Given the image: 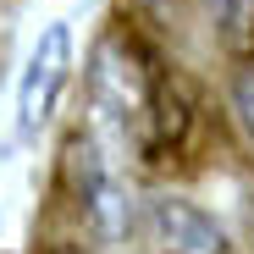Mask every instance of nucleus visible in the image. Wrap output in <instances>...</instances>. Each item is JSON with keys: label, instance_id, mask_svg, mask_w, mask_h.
<instances>
[{"label": "nucleus", "instance_id": "obj_1", "mask_svg": "<svg viewBox=\"0 0 254 254\" xmlns=\"http://www.w3.org/2000/svg\"><path fill=\"white\" fill-rule=\"evenodd\" d=\"M94 94H100V111L122 127V138H133V149L144 160H166L172 149H183L188 122H193L188 94L133 39H105L100 45V56H94Z\"/></svg>", "mask_w": 254, "mask_h": 254}, {"label": "nucleus", "instance_id": "obj_2", "mask_svg": "<svg viewBox=\"0 0 254 254\" xmlns=\"http://www.w3.org/2000/svg\"><path fill=\"white\" fill-rule=\"evenodd\" d=\"M66 72H72V28L50 22L45 33H39L28 66H22V83H17V138H33L39 127L56 116V100L66 89Z\"/></svg>", "mask_w": 254, "mask_h": 254}, {"label": "nucleus", "instance_id": "obj_3", "mask_svg": "<svg viewBox=\"0 0 254 254\" xmlns=\"http://www.w3.org/2000/svg\"><path fill=\"white\" fill-rule=\"evenodd\" d=\"M138 221L160 254H227V227L188 193H149Z\"/></svg>", "mask_w": 254, "mask_h": 254}, {"label": "nucleus", "instance_id": "obj_4", "mask_svg": "<svg viewBox=\"0 0 254 254\" xmlns=\"http://www.w3.org/2000/svg\"><path fill=\"white\" fill-rule=\"evenodd\" d=\"M66 155H72L66 172H72V183H77V193H83L89 221H94L105 238H116V232L127 227V199H122V188H116V177H111V166L100 160V149H94L89 138H72Z\"/></svg>", "mask_w": 254, "mask_h": 254}, {"label": "nucleus", "instance_id": "obj_5", "mask_svg": "<svg viewBox=\"0 0 254 254\" xmlns=\"http://www.w3.org/2000/svg\"><path fill=\"white\" fill-rule=\"evenodd\" d=\"M204 17H210V33L232 56L254 61V0H204Z\"/></svg>", "mask_w": 254, "mask_h": 254}, {"label": "nucleus", "instance_id": "obj_6", "mask_svg": "<svg viewBox=\"0 0 254 254\" xmlns=\"http://www.w3.org/2000/svg\"><path fill=\"white\" fill-rule=\"evenodd\" d=\"M232 116H238V127L249 133V144H254V61H243L238 72H232Z\"/></svg>", "mask_w": 254, "mask_h": 254}]
</instances>
